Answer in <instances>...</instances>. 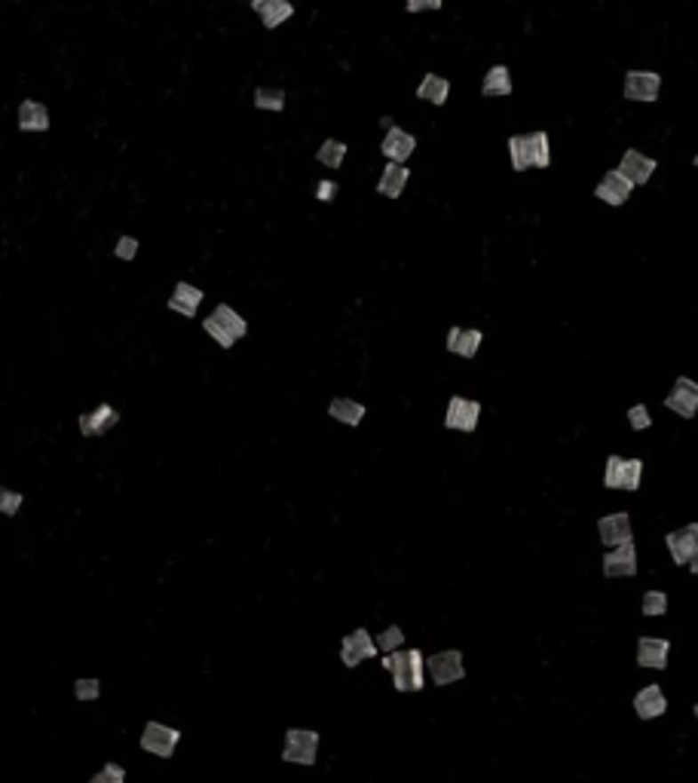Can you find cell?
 Instances as JSON below:
<instances>
[{
  "instance_id": "29",
  "label": "cell",
  "mask_w": 698,
  "mask_h": 783,
  "mask_svg": "<svg viewBox=\"0 0 698 783\" xmlns=\"http://www.w3.org/2000/svg\"><path fill=\"white\" fill-rule=\"evenodd\" d=\"M285 89H276V86H258L254 89V108L258 110H273V114H279V110H285Z\"/></svg>"
},
{
  "instance_id": "19",
  "label": "cell",
  "mask_w": 698,
  "mask_h": 783,
  "mask_svg": "<svg viewBox=\"0 0 698 783\" xmlns=\"http://www.w3.org/2000/svg\"><path fill=\"white\" fill-rule=\"evenodd\" d=\"M668 655H671V643L659 640V636H640L638 640V664L646 670H665Z\"/></svg>"
},
{
  "instance_id": "9",
  "label": "cell",
  "mask_w": 698,
  "mask_h": 783,
  "mask_svg": "<svg viewBox=\"0 0 698 783\" xmlns=\"http://www.w3.org/2000/svg\"><path fill=\"white\" fill-rule=\"evenodd\" d=\"M178 740H181V731L172 729L165 723H148L141 731V750L144 753H154L160 759H169L175 753Z\"/></svg>"
},
{
  "instance_id": "8",
  "label": "cell",
  "mask_w": 698,
  "mask_h": 783,
  "mask_svg": "<svg viewBox=\"0 0 698 783\" xmlns=\"http://www.w3.org/2000/svg\"><path fill=\"white\" fill-rule=\"evenodd\" d=\"M478 419H481V401L462 398V395H453V398L447 401L445 428L469 435V432H475V428H478Z\"/></svg>"
},
{
  "instance_id": "10",
  "label": "cell",
  "mask_w": 698,
  "mask_h": 783,
  "mask_svg": "<svg viewBox=\"0 0 698 783\" xmlns=\"http://www.w3.org/2000/svg\"><path fill=\"white\" fill-rule=\"evenodd\" d=\"M377 646H374V636L368 634L365 627H356L349 630L347 636L341 640V661L343 667H358L362 661H368V658H377Z\"/></svg>"
},
{
  "instance_id": "34",
  "label": "cell",
  "mask_w": 698,
  "mask_h": 783,
  "mask_svg": "<svg viewBox=\"0 0 698 783\" xmlns=\"http://www.w3.org/2000/svg\"><path fill=\"white\" fill-rule=\"evenodd\" d=\"M628 426H631L634 432H646V428L653 426V417H649V407H646V404H634V407H628Z\"/></svg>"
},
{
  "instance_id": "30",
  "label": "cell",
  "mask_w": 698,
  "mask_h": 783,
  "mask_svg": "<svg viewBox=\"0 0 698 783\" xmlns=\"http://www.w3.org/2000/svg\"><path fill=\"white\" fill-rule=\"evenodd\" d=\"M316 159L325 165V169H341L343 159H347V144L337 141V138H328V141H322L319 154H316Z\"/></svg>"
},
{
  "instance_id": "7",
  "label": "cell",
  "mask_w": 698,
  "mask_h": 783,
  "mask_svg": "<svg viewBox=\"0 0 698 783\" xmlns=\"http://www.w3.org/2000/svg\"><path fill=\"white\" fill-rule=\"evenodd\" d=\"M665 545L677 566H686L689 572L698 570V523H686L680 530L668 532Z\"/></svg>"
},
{
  "instance_id": "18",
  "label": "cell",
  "mask_w": 698,
  "mask_h": 783,
  "mask_svg": "<svg viewBox=\"0 0 698 783\" xmlns=\"http://www.w3.org/2000/svg\"><path fill=\"white\" fill-rule=\"evenodd\" d=\"M619 172H622V175H625L634 187H644V184L649 181V178H653V172H655V159H653V156H646V154H640V150H634V148H628L625 154H622Z\"/></svg>"
},
{
  "instance_id": "27",
  "label": "cell",
  "mask_w": 698,
  "mask_h": 783,
  "mask_svg": "<svg viewBox=\"0 0 698 783\" xmlns=\"http://www.w3.org/2000/svg\"><path fill=\"white\" fill-rule=\"evenodd\" d=\"M365 413H368V411H365V404H358L356 398H334L328 404V417L343 422V426H349V428L362 426Z\"/></svg>"
},
{
  "instance_id": "11",
  "label": "cell",
  "mask_w": 698,
  "mask_h": 783,
  "mask_svg": "<svg viewBox=\"0 0 698 783\" xmlns=\"http://www.w3.org/2000/svg\"><path fill=\"white\" fill-rule=\"evenodd\" d=\"M604 575L606 579H631V575H638V548H634V542L613 545L604 554Z\"/></svg>"
},
{
  "instance_id": "15",
  "label": "cell",
  "mask_w": 698,
  "mask_h": 783,
  "mask_svg": "<svg viewBox=\"0 0 698 783\" xmlns=\"http://www.w3.org/2000/svg\"><path fill=\"white\" fill-rule=\"evenodd\" d=\"M598 536H600V542H604L606 548L622 545V542H634L631 517H628L625 511H616V515L600 517V521H598Z\"/></svg>"
},
{
  "instance_id": "4",
  "label": "cell",
  "mask_w": 698,
  "mask_h": 783,
  "mask_svg": "<svg viewBox=\"0 0 698 783\" xmlns=\"http://www.w3.org/2000/svg\"><path fill=\"white\" fill-rule=\"evenodd\" d=\"M644 481V459H628V456H610L604 466V487L634 493Z\"/></svg>"
},
{
  "instance_id": "26",
  "label": "cell",
  "mask_w": 698,
  "mask_h": 783,
  "mask_svg": "<svg viewBox=\"0 0 698 783\" xmlns=\"http://www.w3.org/2000/svg\"><path fill=\"white\" fill-rule=\"evenodd\" d=\"M484 99H509L511 95V71L506 65H493L481 80Z\"/></svg>"
},
{
  "instance_id": "3",
  "label": "cell",
  "mask_w": 698,
  "mask_h": 783,
  "mask_svg": "<svg viewBox=\"0 0 698 783\" xmlns=\"http://www.w3.org/2000/svg\"><path fill=\"white\" fill-rule=\"evenodd\" d=\"M203 331L215 340L221 349H233V346H237V340H242L248 334V322L233 307L218 303V307L212 309V316L203 318Z\"/></svg>"
},
{
  "instance_id": "20",
  "label": "cell",
  "mask_w": 698,
  "mask_h": 783,
  "mask_svg": "<svg viewBox=\"0 0 698 783\" xmlns=\"http://www.w3.org/2000/svg\"><path fill=\"white\" fill-rule=\"evenodd\" d=\"M665 710H668V698L659 685H646V689H640L638 695H634V713H638V719H644V723L665 716Z\"/></svg>"
},
{
  "instance_id": "6",
  "label": "cell",
  "mask_w": 698,
  "mask_h": 783,
  "mask_svg": "<svg viewBox=\"0 0 698 783\" xmlns=\"http://www.w3.org/2000/svg\"><path fill=\"white\" fill-rule=\"evenodd\" d=\"M423 670L432 676L435 685H451L466 676V664H462L460 649H441V652L423 658Z\"/></svg>"
},
{
  "instance_id": "21",
  "label": "cell",
  "mask_w": 698,
  "mask_h": 783,
  "mask_svg": "<svg viewBox=\"0 0 698 783\" xmlns=\"http://www.w3.org/2000/svg\"><path fill=\"white\" fill-rule=\"evenodd\" d=\"M484 343V334L478 328H451L447 331V352L460 358H475Z\"/></svg>"
},
{
  "instance_id": "35",
  "label": "cell",
  "mask_w": 698,
  "mask_h": 783,
  "mask_svg": "<svg viewBox=\"0 0 698 783\" xmlns=\"http://www.w3.org/2000/svg\"><path fill=\"white\" fill-rule=\"evenodd\" d=\"M22 493H16V490H4L0 487V515H6V517H16L19 515V508H22Z\"/></svg>"
},
{
  "instance_id": "32",
  "label": "cell",
  "mask_w": 698,
  "mask_h": 783,
  "mask_svg": "<svg viewBox=\"0 0 698 783\" xmlns=\"http://www.w3.org/2000/svg\"><path fill=\"white\" fill-rule=\"evenodd\" d=\"M640 609H644V615H649V619H655V615H665L668 612V594L665 591H646Z\"/></svg>"
},
{
  "instance_id": "39",
  "label": "cell",
  "mask_w": 698,
  "mask_h": 783,
  "mask_svg": "<svg viewBox=\"0 0 698 783\" xmlns=\"http://www.w3.org/2000/svg\"><path fill=\"white\" fill-rule=\"evenodd\" d=\"M337 193V184L334 181H319L316 184V196H319V203H331Z\"/></svg>"
},
{
  "instance_id": "31",
  "label": "cell",
  "mask_w": 698,
  "mask_h": 783,
  "mask_svg": "<svg viewBox=\"0 0 698 783\" xmlns=\"http://www.w3.org/2000/svg\"><path fill=\"white\" fill-rule=\"evenodd\" d=\"M374 646H377V652H396V649H402L405 646V630L398 627V625H389V627H383L380 630V634L374 636Z\"/></svg>"
},
{
  "instance_id": "40",
  "label": "cell",
  "mask_w": 698,
  "mask_h": 783,
  "mask_svg": "<svg viewBox=\"0 0 698 783\" xmlns=\"http://www.w3.org/2000/svg\"><path fill=\"white\" fill-rule=\"evenodd\" d=\"M380 126H383V129H392V126H396V123H392V116H383V120H380Z\"/></svg>"
},
{
  "instance_id": "28",
  "label": "cell",
  "mask_w": 698,
  "mask_h": 783,
  "mask_svg": "<svg viewBox=\"0 0 698 783\" xmlns=\"http://www.w3.org/2000/svg\"><path fill=\"white\" fill-rule=\"evenodd\" d=\"M417 99L441 108L447 99H451V80L438 77V74H426V77L420 80V86H417Z\"/></svg>"
},
{
  "instance_id": "38",
  "label": "cell",
  "mask_w": 698,
  "mask_h": 783,
  "mask_svg": "<svg viewBox=\"0 0 698 783\" xmlns=\"http://www.w3.org/2000/svg\"><path fill=\"white\" fill-rule=\"evenodd\" d=\"M441 4H445V0H405V10L411 12V16H417V12H426V10H441Z\"/></svg>"
},
{
  "instance_id": "13",
  "label": "cell",
  "mask_w": 698,
  "mask_h": 783,
  "mask_svg": "<svg viewBox=\"0 0 698 783\" xmlns=\"http://www.w3.org/2000/svg\"><path fill=\"white\" fill-rule=\"evenodd\" d=\"M665 407H668V411H674L677 417L693 419L698 413V386H695V380H689V377L677 380L674 389L668 392V398H665Z\"/></svg>"
},
{
  "instance_id": "12",
  "label": "cell",
  "mask_w": 698,
  "mask_h": 783,
  "mask_svg": "<svg viewBox=\"0 0 698 783\" xmlns=\"http://www.w3.org/2000/svg\"><path fill=\"white\" fill-rule=\"evenodd\" d=\"M662 92V77L655 71H628L622 95L628 101H655Z\"/></svg>"
},
{
  "instance_id": "16",
  "label": "cell",
  "mask_w": 698,
  "mask_h": 783,
  "mask_svg": "<svg viewBox=\"0 0 698 783\" xmlns=\"http://www.w3.org/2000/svg\"><path fill=\"white\" fill-rule=\"evenodd\" d=\"M380 150H383L386 163H407V159L413 156V150H417V138H413L411 132L392 126L386 129V138L383 144H380Z\"/></svg>"
},
{
  "instance_id": "37",
  "label": "cell",
  "mask_w": 698,
  "mask_h": 783,
  "mask_svg": "<svg viewBox=\"0 0 698 783\" xmlns=\"http://www.w3.org/2000/svg\"><path fill=\"white\" fill-rule=\"evenodd\" d=\"M114 254L120 260H135V254H138V239L135 236H120V239H116V245H114Z\"/></svg>"
},
{
  "instance_id": "1",
  "label": "cell",
  "mask_w": 698,
  "mask_h": 783,
  "mask_svg": "<svg viewBox=\"0 0 698 783\" xmlns=\"http://www.w3.org/2000/svg\"><path fill=\"white\" fill-rule=\"evenodd\" d=\"M509 159H511V169H515V172L549 169V165H551L549 135H545L542 129L511 135L509 138Z\"/></svg>"
},
{
  "instance_id": "22",
  "label": "cell",
  "mask_w": 698,
  "mask_h": 783,
  "mask_svg": "<svg viewBox=\"0 0 698 783\" xmlns=\"http://www.w3.org/2000/svg\"><path fill=\"white\" fill-rule=\"evenodd\" d=\"M203 297L205 294L197 285H190V282H178L165 307H169L172 313L184 316V318H193V316H197V309H199V303H203Z\"/></svg>"
},
{
  "instance_id": "5",
  "label": "cell",
  "mask_w": 698,
  "mask_h": 783,
  "mask_svg": "<svg viewBox=\"0 0 698 783\" xmlns=\"http://www.w3.org/2000/svg\"><path fill=\"white\" fill-rule=\"evenodd\" d=\"M319 731L309 729H288L285 731V747H282V762H292V765H316L319 759Z\"/></svg>"
},
{
  "instance_id": "23",
  "label": "cell",
  "mask_w": 698,
  "mask_h": 783,
  "mask_svg": "<svg viewBox=\"0 0 698 783\" xmlns=\"http://www.w3.org/2000/svg\"><path fill=\"white\" fill-rule=\"evenodd\" d=\"M407 181H411V169L405 163H386L383 175L377 181V193L386 199H398L405 193Z\"/></svg>"
},
{
  "instance_id": "25",
  "label": "cell",
  "mask_w": 698,
  "mask_h": 783,
  "mask_svg": "<svg viewBox=\"0 0 698 783\" xmlns=\"http://www.w3.org/2000/svg\"><path fill=\"white\" fill-rule=\"evenodd\" d=\"M19 129L22 132H46L50 129V110H46L44 101L25 99L22 105H19Z\"/></svg>"
},
{
  "instance_id": "33",
  "label": "cell",
  "mask_w": 698,
  "mask_h": 783,
  "mask_svg": "<svg viewBox=\"0 0 698 783\" xmlns=\"http://www.w3.org/2000/svg\"><path fill=\"white\" fill-rule=\"evenodd\" d=\"M99 695H101V683L95 676H83L74 683V698H77V701H95Z\"/></svg>"
},
{
  "instance_id": "17",
  "label": "cell",
  "mask_w": 698,
  "mask_h": 783,
  "mask_svg": "<svg viewBox=\"0 0 698 783\" xmlns=\"http://www.w3.org/2000/svg\"><path fill=\"white\" fill-rule=\"evenodd\" d=\"M116 422H120V411L110 404H99L95 411H89L80 417V432H83V438H101V435H108Z\"/></svg>"
},
{
  "instance_id": "2",
  "label": "cell",
  "mask_w": 698,
  "mask_h": 783,
  "mask_svg": "<svg viewBox=\"0 0 698 783\" xmlns=\"http://www.w3.org/2000/svg\"><path fill=\"white\" fill-rule=\"evenodd\" d=\"M383 667L392 674V685L398 691H420L426 683L423 652L420 649H396L383 655Z\"/></svg>"
},
{
  "instance_id": "14",
  "label": "cell",
  "mask_w": 698,
  "mask_h": 783,
  "mask_svg": "<svg viewBox=\"0 0 698 783\" xmlns=\"http://www.w3.org/2000/svg\"><path fill=\"white\" fill-rule=\"evenodd\" d=\"M631 193H634V184L628 181L619 169H610L598 181V187H594V196H598L600 203H606V205H625L628 199H631Z\"/></svg>"
},
{
  "instance_id": "36",
  "label": "cell",
  "mask_w": 698,
  "mask_h": 783,
  "mask_svg": "<svg viewBox=\"0 0 698 783\" xmlns=\"http://www.w3.org/2000/svg\"><path fill=\"white\" fill-rule=\"evenodd\" d=\"M89 783H126V771H123L116 762H108L99 774H92V778H89Z\"/></svg>"
},
{
  "instance_id": "24",
  "label": "cell",
  "mask_w": 698,
  "mask_h": 783,
  "mask_svg": "<svg viewBox=\"0 0 698 783\" xmlns=\"http://www.w3.org/2000/svg\"><path fill=\"white\" fill-rule=\"evenodd\" d=\"M252 10L261 16V22H264V28H279L285 25L288 19L294 16V6L292 0H252Z\"/></svg>"
}]
</instances>
